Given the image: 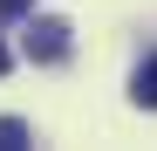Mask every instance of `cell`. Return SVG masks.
Wrapping results in <instances>:
<instances>
[{
    "instance_id": "6da1fadb",
    "label": "cell",
    "mask_w": 157,
    "mask_h": 151,
    "mask_svg": "<svg viewBox=\"0 0 157 151\" xmlns=\"http://www.w3.org/2000/svg\"><path fill=\"white\" fill-rule=\"evenodd\" d=\"M68 21H55V14H41V21H28V62H68Z\"/></svg>"
},
{
    "instance_id": "7a4b0ae2",
    "label": "cell",
    "mask_w": 157,
    "mask_h": 151,
    "mask_svg": "<svg viewBox=\"0 0 157 151\" xmlns=\"http://www.w3.org/2000/svg\"><path fill=\"white\" fill-rule=\"evenodd\" d=\"M130 96H137V110H157V55L137 69V83H130Z\"/></svg>"
},
{
    "instance_id": "3957f363",
    "label": "cell",
    "mask_w": 157,
    "mask_h": 151,
    "mask_svg": "<svg viewBox=\"0 0 157 151\" xmlns=\"http://www.w3.org/2000/svg\"><path fill=\"white\" fill-rule=\"evenodd\" d=\"M21 144H28V124H21V117H0V151H21Z\"/></svg>"
},
{
    "instance_id": "277c9868",
    "label": "cell",
    "mask_w": 157,
    "mask_h": 151,
    "mask_svg": "<svg viewBox=\"0 0 157 151\" xmlns=\"http://www.w3.org/2000/svg\"><path fill=\"white\" fill-rule=\"evenodd\" d=\"M28 7H34V0H0V21H21Z\"/></svg>"
},
{
    "instance_id": "5b68a950",
    "label": "cell",
    "mask_w": 157,
    "mask_h": 151,
    "mask_svg": "<svg viewBox=\"0 0 157 151\" xmlns=\"http://www.w3.org/2000/svg\"><path fill=\"white\" fill-rule=\"evenodd\" d=\"M0 76H7V48H0Z\"/></svg>"
}]
</instances>
